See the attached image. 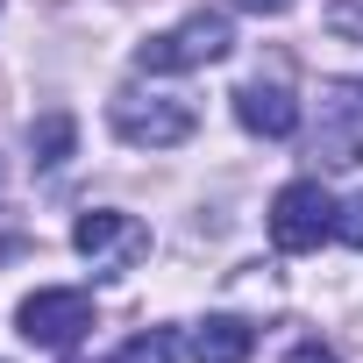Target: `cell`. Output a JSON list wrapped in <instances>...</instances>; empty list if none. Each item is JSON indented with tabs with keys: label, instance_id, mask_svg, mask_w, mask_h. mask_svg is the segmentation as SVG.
Segmentation results:
<instances>
[{
	"label": "cell",
	"instance_id": "obj_3",
	"mask_svg": "<svg viewBox=\"0 0 363 363\" xmlns=\"http://www.w3.org/2000/svg\"><path fill=\"white\" fill-rule=\"evenodd\" d=\"M15 328H22V342H36V349H65V342H79V335L93 328V292H79V285H43V292L22 299Z\"/></svg>",
	"mask_w": 363,
	"mask_h": 363
},
{
	"label": "cell",
	"instance_id": "obj_12",
	"mask_svg": "<svg viewBox=\"0 0 363 363\" xmlns=\"http://www.w3.org/2000/svg\"><path fill=\"white\" fill-rule=\"evenodd\" d=\"M242 15H285V8H299V0H235Z\"/></svg>",
	"mask_w": 363,
	"mask_h": 363
},
{
	"label": "cell",
	"instance_id": "obj_15",
	"mask_svg": "<svg viewBox=\"0 0 363 363\" xmlns=\"http://www.w3.org/2000/svg\"><path fill=\"white\" fill-rule=\"evenodd\" d=\"M65 363H86V356H65Z\"/></svg>",
	"mask_w": 363,
	"mask_h": 363
},
{
	"label": "cell",
	"instance_id": "obj_13",
	"mask_svg": "<svg viewBox=\"0 0 363 363\" xmlns=\"http://www.w3.org/2000/svg\"><path fill=\"white\" fill-rule=\"evenodd\" d=\"M285 363H335V356H328V349H320V342H299V349H292V356H285Z\"/></svg>",
	"mask_w": 363,
	"mask_h": 363
},
{
	"label": "cell",
	"instance_id": "obj_6",
	"mask_svg": "<svg viewBox=\"0 0 363 363\" xmlns=\"http://www.w3.org/2000/svg\"><path fill=\"white\" fill-rule=\"evenodd\" d=\"M235 121H242L250 135H264V143H285V135L299 128V100H292L285 86H264V79H250V86L235 93Z\"/></svg>",
	"mask_w": 363,
	"mask_h": 363
},
{
	"label": "cell",
	"instance_id": "obj_4",
	"mask_svg": "<svg viewBox=\"0 0 363 363\" xmlns=\"http://www.w3.org/2000/svg\"><path fill=\"white\" fill-rule=\"evenodd\" d=\"M328 235H335V200L313 186V178H292V186L271 200V242L285 257H299V250H320Z\"/></svg>",
	"mask_w": 363,
	"mask_h": 363
},
{
	"label": "cell",
	"instance_id": "obj_5",
	"mask_svg": "<svg viewBox=\"0 0 363 363\" xmlns=\"http://www.w3.org/2000/svg\"><path fill=\"white\" fill-rule=\"evenodd\" d=\"M114 135L135 150H171L193 135V107L171 100V93H121L114 100Z\"/></svg>",
	"mask_w": 363,
	"mask_h": 363
},
{
	"label": "cell",
	"instance_id": "obj_8",
	"mask_svg": "<svg viewBox=\"0 0 363 363\" xmlns=\"http://www.w3.org/2000/svg\"><path fill=\"white\" fill-rule=\"evenodd\" d=\"M72 135H79V128H72V114H65V107H57V114H43V121L29 128L36 164H65V157H72Z\"/></svg>",
	"mask_w": 363,
	"mask_h": 363
},
{
	"label": "cell",
	"instance_id": "obj_7",
	"mask_svg": "<svg viewBox=\"0 0 363 363\" xmlns=\"http://www.w3.org/2000/svg\"><path fill=\"white\" fill-rule=\"evenodd\" d=\"M250 349H257V328L235 313H214L193 328V363H250Z\"/></svg>",
	"mask_w": 363,
	"mask_h": 363
},
{
	"label": "cell",
	"instance_id": "obj_11",
	"mask_svg": "<svg viewBox=\"0 0 363 363\" xmlns=\"http://www.w3.org/2000/svg\"><path fill=\"white\" fill-rule=\"evenodd\" d=\"M320 22H328L335 36H363V0H335V8H328Z\"/></svg>",
	"mask_w": 363,
	"mask_h": 363
},
{
	"label": "cell",
	"instance_id": "obj_14",
	"mask_svg": "<svg viewBox=\"0 0 363 363\" xmlns=\"http://www.w3.org/2000/svg\"><path fill=\"white\" fill-rule=\"evenodd\" d=\"M29 250V235H0V264H8V257H22Z\"/></svg>",
	"mask_w": 363,
	"mask_h": 363
},
{
	"label": "cell",
	"instance_id": "obj_2",
	"mask_svg": "<svg viewBox=\"0 0 363 363\" xmlns=\"http://www.w3.org/2000/svg\"><path fill=\"white\" fill-rule=\"evenodd\" d=\"M72 242H79V257H86L93 271H135V264L150 257V228H143L135 214H121V207H93V214H79Z\"/></svg>",
	"mask_w": 363,
	"mask_h": 363
},
{
	"label": "cell",
	"instance_id": "obj_10",
	"mask_svg": "<svg viewBox=\"0 0 363 363\" xmlns=\"http://www.w3.org/2000/svg\"><path fill=\"white\" fill-rule=\"evenodd\" d=\"M335 235H342V242H349V250H363V193H356V200H342V207H335Z\"/></svg>",
	"mask_w": 363,
	"mask_h": 363
},
{
	"label": "cell",
	"instance_id": "obj_1",
	"mask_svg": "<svg viewBox=\"0 0 363 363\" xmlns=\"http://www.w3.org/2000/svg\"><path fill=\"white\" fill-rule=\"evenodd\" d=\"M228 15H186L178 29H164V36H150V43H135V72H193V65H214V57H228Z\"/></svg>",
	"mask_w": 363,
	"mask_h": 363
},
{
	"label": "cell",
	"instance_id": "obj_9",
	"mask_svg": "<svg viewBox=\"0 0 363 363\" xmlns=\"http://www.w3.org/2000/svg\"><path fill=\"white\" fill-rule=\"evenodd\" d=\"M121 363H178V342H171V328H143V335H128Z\"/></svg>",
	"mask_w": 363,
	"mask_h": 363
}]
</instances>
